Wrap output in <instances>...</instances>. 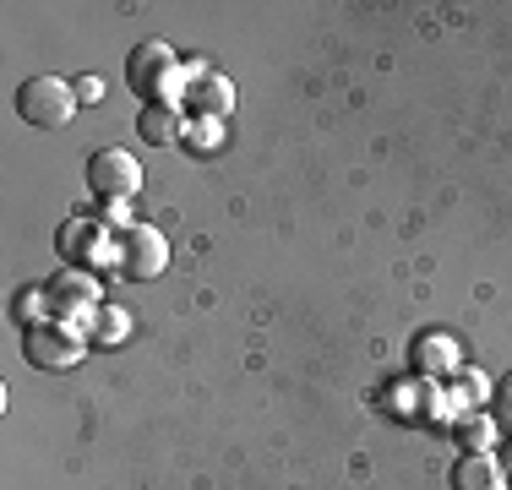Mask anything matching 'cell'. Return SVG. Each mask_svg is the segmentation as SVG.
Segmentation results:
<instances>
[{
	"label": "cell",
	"instance_id": "obj_11",
	"mask_svg": "<svg viewBox=\"0 0 512 490\" xmlns=\"http://www.w3.org/2000/svg\"><path fill=\"white\" fill-rule=\"evenodd\" d=\"M17 322H28V327H39V316L50 311V305H44V289H17Z\"/></svg>",
	"mask_w": 512,
	"mask_h": 490
},
{
	"label": "cell",
	"instance_id": "obj_6",
	"mask_svg": "<svg viewBox=\"0 0 512 490\" xmlns=\"http://www.w3.org/2000/svg\"><path fill=\"white\" fill-rule=\"evenodd\" d=\"M93 300H99V284H93L88 273H55L50 284H44V305H50V316H88Z\"/></svg>",
	"mask_w": 512,
	"mask_h": 490
},
{
	"label": "cell",
	"instance_id": "obj_9",
	"mask_svg": "<svg viewBox=\"0 0 512 490\" xmlns=\"http://www.w3.org/2000/svg\"><path fill=\"white\" fill-rule=\"evenodd\" d=\"M60 256H66V262H99V251H104V229L93 224V218H66V224H60Z\"/></svg>",
	"mask_w": 512,
	"mask_h": 490
},
{
	"label": "cell",
	"instance_id": "obj_14",
	"mask_svg": "<svg viewBox=\"0 0 512 490\" xmlns=\"http://www.w3.org/2000/svg\"><path fill=\"white\" fill-rule=\"evenodd\" d=\"M99 93H104L99 77H82V82H77V98H82V104H99Z\"/></svg>",
	"mask_w": 512,
	"mask_h": 490
},
{
	"label": "cell",
	"instance_id": "obj_2",
	"mask_svg": "<svg viewBox=\"0 0 512 490\" xmlns=\"http://www.w3.org/2000/svg\"><path fill=\"white\" fill-rule=\"evenodd\" d=\"M109 251H115V267L126 278H137V284H148V278L164 273V262H169V245L158 229L148 224H120L115 235H109Z\"/></svg>",
	"mask_w": 512,
	"mask_h": 490
},
{
	"label": "cell",
	"instance_id": "obj_7",
	"mask_svg": "<svg viewBox=\"0 0 512 490\" xmlns=\"http://www.w3.org/2000/svg\"><path fill=\"white\" fill-rule=\"evenodd\" d=\"M229 104H235V82L229 77H218V71H197V77L186 82V109L191 115H213V120H224L229 115Z\"/></svg>",
	"mask_w": 512,
	"mask_h": 490
},
{
	"label": "cell",
	"instance_id": "obj_15",
	"mask_svg": "<svg viewBox=\"0 0 512 490\" xmlns=\"http://www.w3.org/2000/svg\"><path fill=\"white\" fill-rule=\"evenodd\" d=\"M191 147H197V153H213V147H224V142H218V131H213V126H202L197 137H191Z\"/></svg>",
	"mask_w": 512,
	"mask_h": 490
},
{
	"label": "cell",
	"instance_id": "obj_4",
	"mask_svg": "<svg viewBox=\"0 0 512 490\" xmlns=\"http://www.w3.org/2000/svg\"><path fill=\"white\" fill-rule=\"evenodd\" d=\"M169 77H175V49H169L164 39H148V44H137L126 55V88L142 93L148 104H164Z\"/></svg>",
	"mask_w": 512,
	"mask_h": 490
},
{
	"label": "cell",
	"instance_id": "obj_1",
	"mask_svg": "<svg viewBox=\"0 0 512 490\" xmlns=\"http://www.w3.org/2000/svg\"><path fill=\"white\" fill-rule=\"evenodd\" d=\"M77 104H82L77 88H71L66 77H50V71H44V77H28L17 88L22 120H28V126H39V131H60L71 115H77Z\"/></svg>",
	"mask_w": 512,
	"mask_h": 490
},
{
	"label": "cell",
	"instance_id": "obj_8",
	"mask_svg": "<svg viewBox=\"0 0 512 490\" xmlns=\"http://www.w3.org/2000/svg\"><path fill=\"white\" fill-rule=\"evenodd\" d=\"M453 490H507L502 458H491V452H463L453 463Z\"/></svg>",
	"mask_w": 512,
	"mask_h": 490
},
{
	"label": "cell",
	"instance_id": "obj_16",
	"mask_svg": "<svg viewBox=\"0 0 512 490\" xmlns=\"http://www.w3.org/2000/svg\"><path fill=\"white\" fill-rule=\"evenodd\" d=\"M502 474L512 480V441H507V452H502Z\"/></svg>",
	"mask_w": 512,
	"mask_h": 490
},
{
	"label": "cell",
	"instance_id": "obj_10",
	"mask_svg": "<svg viewBox=\"0 0 512 490\" xmlns=\"http://www.w3.org/2000/svg\"><path fill=\"white\" fill-rule=\"evenodd\" d=\"M137 137L153 142V147L180 142V109H175V104H148V109L137 115Z\"/></svg>",
	"mask_w": 512,
	"mask_h": 490
},
{
	"label": "cell",
	"instance_id": "obj_13",
	"mask_svg": "<svg viewBox=\"0 0 512 490\" xmlns=\"http://www.w3.org/2000/svg\"><path fill=\"white\" fill-rule=\"evenodd\" d=\"M99 316H104L99 333H104V338H115V333H126V316H131V311H99Z\"/></svg>",
	"mask_w": 512,
	"mask_h": 490
},
{
	"label": "cell",
	"instance_id": "obj_3",
	"mask_svg": "<svg viewBox=\"0 0 512 490\" xmlns=\"http://www.w3.org/2000/svg\"><path fill=\"white\" fill-rule=\"evenodd\" d=\"M88 191L104 196V202H126V196H137L142 191L137 153H126V147H99V153L88 158Z\"/></svg>",
	"mask_w": 512,
	"mask_h": 490
},
{
	"label": "cell",
	"instance_id": "obj_12",
	"mask_svg": "<svg viewBox=\"0 0 512 490\" xmlns=\"http://www.w3.org/2000/svg\"><path fill=\"white\" fill-rule=\"evenodd\" d=\"M491 420L502 425V431H512V371L496 382V398H491Z\"/></svg>",
	"mask_w": 512,
	"mask_h": 490
},
{
	"label": "cell",
	"instance_id": "obj_5",
	"mask_svg": "<svg viewBox=\"0 0 512 490\" xmlns=\"http://www.w3.org/2000/svg\"><path fill=\"white\" fill-rule=\"evenodd\" d=\"M22 354H28L39 371H71V365L82 360V338H77V327H66V322H39V327L22 333Z\"/></svg>",
	"mask_w": 512,
	"mask_h": 490
}]
</instances>
